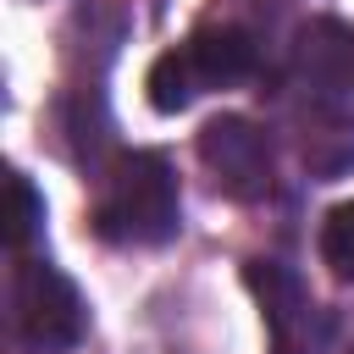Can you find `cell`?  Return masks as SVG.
<instances>
[{
    "mask_svg": "<svg viewBox=\"0 0 354 354\" xmlns=\"http://www.w3.org/2000/svg\"><path fill=\"white\" fill-rule=\"evenodd\" d=\"M348 354H354V348H348Z\"/></svg>",
    "mask_w": 354,
    "mask_h": 354,
    "instance_id": "obj_10",
    "label": "cell"
},
{
    "mask_svg": "<svg viewBox=\"0 0 354 354\" xmlns=\"http://www.w3.org/2000/svg\"><path fill=\"white\" fill-rule=\"evenodd\" d=\"M293 66L321 94H354V22H337V17L304 22L293 44Z\"/></svg>",
    "mask_w": 354,
    "mask_h": 354,
    "instance_id": "obj_6",
    "label": "cell"
},
{
    "mask_svg": "<svg viewBox=\"0 0 354 354\" xmlns=\"http://www.w3.org/2000/svg\"><path fill=\"white\" fill-rule=\"evenodd\" d=\"M321 260H326L343 282H354V199L326 216V227H321Z\"/></svg>",
    "mask_w": 354,
    "mask_h": 354,
    "instance_id": "obj_9",
    "label": "cell"
},
{
    "mask_svg": "<svg viewBox=\"0 0 354 354\" xmlns=\"http://www.w3.org/2000/svg\"><path fill=\"white\" fill-rule=\"evenodd\" d=\"M254 72V39L243 28H199L188 44L166 50L149 66V105L155 111H188L205 88H227Z\"/></svg>",
    "mask_w": 354,
    "mask_h": 354,
    "instance_id": "obj_2",
    "label": "cell"
},
{
    "mask_svg": "<svg viewBox=\"0 0 354 354\" xmlns=\"http://www.w3.org/2000/svg\"><path fill=\"white\" fill-rule=\"evenodd\" d=\"M177 221H183V199H177L171 160L155 149L116 155L111 171L100 177V194H94V232L105 243L155 249V243L177 238Z\"/></svg>",
    "mask_w": 354,
    "mask_h": 354,
    "instance_id": "obj_1",
    "label": "cell"
},
{
    "mask_svg": "<svg viewBox=\"0 0 354 354\" xmlns=\"http://www.w3.org/2000/svg\"><path fill=\"white\" fill-rule=\"evenodd\" d=\"M6 194H11L6 243H11V249H28V238H33V232H39V221H44V199L33 194V183H28L22 171H11V177H6Z\"/></svg>",
    "mask_w": 354,
    "mask_h": 354,
    "instance_id": "obj_8",
    "label": "cell"
},
{
    "mask_svg": "<svg viewBox=\"0 0 354 354\" xmlns=\"http://www.w3.org/2000/svg\"><path fill=\"white\" fill-rule=\"evenodd\" d=\"M243 282L260 299V315H266V332H271V354H321L326 315L315 310L310 288L282 260H249Z\"/></svg>",
    "mask_w": 354,
    "mask_h": 354,
    "instance_id": "obj_4",
    "label": "cell"
},
{
    "mask_svg": "<svg viewBox=\"0 0 354 354\" xmlns=\"http://www.w3.org/2000/svg\"><path fill=\"white\" fill-rule=\"evenodd\" d=\"M199 160L216 177V188L238 205H254L271 194V138L249 116H216L199 133Z\"/></svg>",
    "mask_w": 354,
    "mask_h": 354,
    "instance_id": "obj_5",
    "label": "cell"
},
{
    "mask_svg": "<svg viewBox=\"0 0 354 354\" xmlns=\"http://www.w3.org/2000/svg\"><path fill=\"white\" fill-rule=\"evenodd\" d=\"M11 332L33 354H66L88 332V310L77 288L50 260H22L11 277Z\"/></svg>",
    "mask_w": 354,
    "mask_h": 354,
    "instance_id": "obj_3",
    "label": "cell"
},
{
    "mask_svg": "<svg viewBox=\"0 0 354 354\" xmlns=\"http://www.w3.org/2000/svg\"><path fill=\"white\" fill-rule=\"evenodd\" d=\"M299 160L315 177H343L354 166V116L337 105H310L304 127H299Z\"/></svg>",
    "mask_w": 354,
    "mask_h": 354,
    "instance_id": "obj_7",
    "label": "cell"
}]
</instances>
